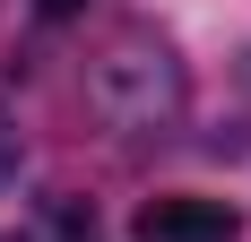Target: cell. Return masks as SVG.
Segmentation results:
<instances>
[{"label":"cell","instance_id":"3","mask_svg":"<svg viewBox=\"0 0 251 242\" xmlns=\"http://www.w3.org/2000/svg\"><path fill=\"white\" fill-rule=\"evenodd\" d=\"M18 173V130H0V182Z\"/></svg>","mask_w":251,"mask_h":242},{"label":"cell","instance_id":"2","mask_svg":"<svg viewBox=\"0 0 251 242\" xmlns=\"http://www.w3.org/2000/svg\"><path fill=\"white\" fill-rule=\"evenodd\" d=\"M139 242H243V217H234L226 199H191V191H165L148 199L139 217H130Z\"/></svg>","mask_w":251,"mask_h":242},{"label":"cell","instance_id":"4","mask_svg":"<svg viewBox=\"0 0 251 242\" xmlns=\"http://www.w3.org/2000/svg\"><path fill=\"white\" fill-rule=\"evenodd\" d=\"M35 9H44V18H78L87 0H35Z\"/></svg>","mask_w":251,"mask_h":242},{"label":"cell","instance_id":"1","mask_svg":"<svg viewBox=\"0 0 251 242\" xmlns=\"http://www.w3.org/2000/svg\"><path fill=\"white\" fill-rule=\"evenodd\" d=\"M87 104H96L104 130H165V121H182V104H191V78H182V61L165 44H122V52L96 61Z\"/></svg>","mask_w":251,"mask_h":242}]
</instances>
